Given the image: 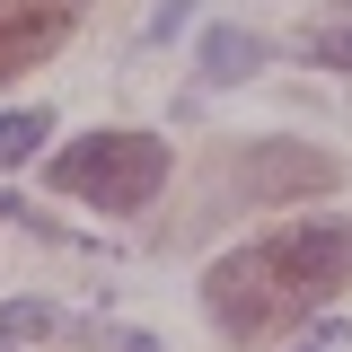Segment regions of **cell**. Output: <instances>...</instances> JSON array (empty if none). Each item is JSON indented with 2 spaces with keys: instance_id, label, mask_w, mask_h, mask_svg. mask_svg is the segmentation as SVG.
I'll use <instances>...</instances> for the list:
<instances>
[{
  "instance_id": "obj_3",
  "label": "cell",
  "mask_w": 352,
  "mask_h": 352,
  "mask_svg": "<svg viewBox=\"0 0 352 352\" xmlns=\"http://www.w3.org/2000/svg\"><path fill=\"white\" fill-rule=\"evenodd\" d=\"M238 185H247V203H317V194L344 185V168L317 141H256L238 159Z\"/></svg>"
},
{
  "instance_id": "obj_7",
  "label": "cell",
  "mask_w": 352,
  "mask_h": 352,
  "mask_svg": "<svg viewBox=\"0 0 352 352\" xmlns=\"http://www.w3.org/2000/svg\"><path fill=\"white\" fill-rule=\"evenodd\" d=\"M44 132H53V115H44V106H18V115H0V168H27Z\"/></svg>"
},
{
  "instance_id": "obj_8",
  "label": "cell",
  "mask_w": 352,
  "mask_h": 352,
  "mask_svg": "<svg viewBox=\"0 0 352 352\" xmlns=\"http://www.w3.org/2000/svg\"><path fill=\"white\" fill-rule=\"evenodd\" d=\"M308 53H317V62H344V71H352V27H308Z\"/></svg>"
},
{
  "instance_id": "obj_4",
  "label": "cell",
  "mask_w": 352,
  "mask_h": 352,
  "mask_svg": "<svg viewBox=\"0 0 352 352\" xmlns=\"http://www.w3.org/2000/svg\"><path fill=\"white\" fill-rule=\"evenodd\" d=\"M71 27H80V0H0V80L36 71L44 53H62Z\"/></svg>"
},
{
  "instance_id": "obj_1",
  "label": "cell",
  "mask_w": 352,
  "mask_h": 352,
  "mask_svg": "<svg viewBox=\"0 0 352 352\" xmlns=\"http://www.w3.org/2000/svg\"><path fill=\"white\" fill-rule=\"evenodd\" d=\"M344 291H352V229L344 220H291V229H273V238H256V247H238V256H220L203 273V308H212V326L229 344H264V335L317 317Z\"/></svg>"
},
{
  "instance_id": "obj_2",
  "label": "cell",
  "mask_w": 352,
  "mask_h": 352,
  "mask_svg": "<svg viewBox=\"0 0 352 352\" xmlns=\"http://www.w3.org/2000/svg\"><path fill=\"white\" fill-rule=\"evenodd\" d=\"M53 185L97 203V212H141L168 185V141H150V132H88V141H71L53 159Z\"/></svg>"
},
{
  "instance_id": "obj_6",
  "label": "cell",
  "mask_w": 352,
  "mask_h": 352,
  "mask_svg": "<svg viewBox=\"0 0 352 352\" xmlns=\"http://www.w3.org/2000/svg\"><path fill=\"white\" fill-rule=\"evenodd\" d=\"M62 335H80L62 308H44V300H9L0 308V352L9 344H62Z\"/></svg>"
},
{
  "instance_id": "obj_5",
  "label": "cell",
  "mask_w": 352,
  "mask_h": 352,
  "mask_svg": "<svg viewBox=\"0 0 352 352\" xmlns=\"http://www.w3.org/2000/svg\"><path fill=\"white\" fill-rule=\"evenodd\" d=\"M256 62H264V44L247 36V27H212V36H203V80L238 88V80H256Z\"/></svg>"
},
{
  "instance_id": "obj_9",
  "label": "cell",
  "mask_w": 352,
  "mask_h": 352,
  "mask_svg": "<svg viewBox=\"0 0 352 352\" xmlns=\"http://www.w3.org/2000/svg\"><path fill=\"white\" fill-rule=\"evenodd\" d=\"M308 352H317V344H308Z\"/></svg>"
}]
</instances>
